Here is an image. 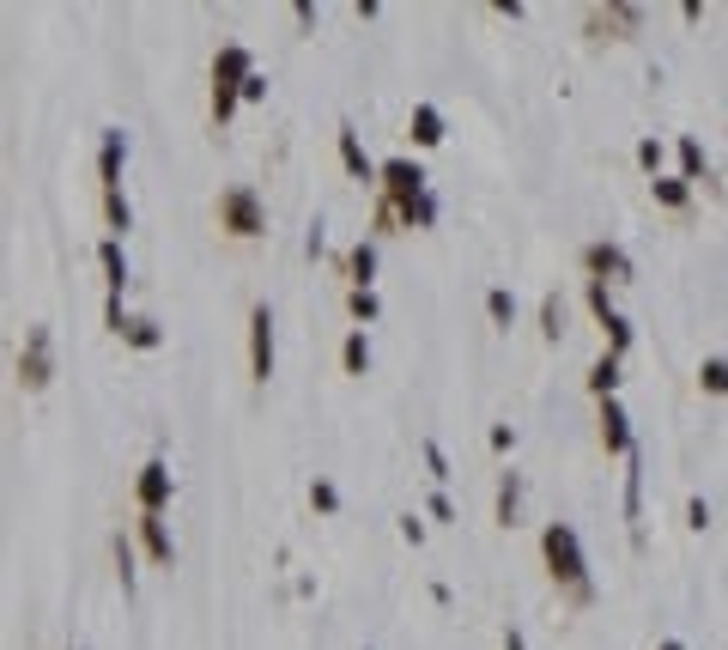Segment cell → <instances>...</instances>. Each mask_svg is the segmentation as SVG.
<instances>
[{
	"label": "cell",
	"instance_id": "1",
	"mask_svg": "<svg viewBox=\"0 0 728 650\" xmlns=\"http://www.w3.org/2000/svg\"><path fill=\"white\" fill-rule=\"evenodd\" d=\"M540 559H546V578L553 590L565 596L570 608H589L595 602V578H589V559H583V541L570 523H546L540 529Z\"/></svg>",
	"mask_w": 728,
	"mask_h": 650
},
{
	"label": "cell",
	"instance_id": "2",
	"mask_svg": "<svg viewBox=\"0 0 728 650\" xmlns=\"http://www.w3.org/2000/svg\"><path fill=\"white\" fill-rule=\"evenodd\" d=\"M122 164H128V134H122V128H103L98 189H103V219H110V238H128V226H134V213H128V194H122Z\"/></svg>",
	"mask_w": 728,
	"mask_h": 650
},
{
	"label": "cell",
	"instance_id": "3",
	"mask_svg": "<svg viewBox=\"0 0 728 650\" xmlns=\"http://www.w3.org/2000/svg\"><path fill=\"white\" fill-rule=\"evenodd\" d=\"M213 219H219V231H225V238H243V243H250V238H262V231H267V201H262L250 183H231V189L213 201Z\"/></svg>",
	"mask_w": 728,
	"mask_h": 650
},
{
	"label": "cell",
	"instance_id": "4",
	"mask_svg": "<svg viewBox=\"0 0 728 650\" xmlns=\"http://www.w3.org/2000/svg\"><path fill=\"white\" fill-rule=\"evenodd\" d=\"M255 73V56L243 43H225L213 56V122L225 128L231 116H237V92H243V80Z\"/></svg>",
	"mask_w": 728,
	"mask_h": 650
},
{
	"label": "cell",
	"instance_id": "5",
	"mask_svg": "<svg viewBox=\"0 0 728 650\" xmlns=\"http://www.w3.org/2000/svg\"><path fill=\"white\" fill-rule=\"evenodd\" d=\"M376 189H383V207L388 213H407L413 201H425L432 194V183H425V164L413 159V152H401V159H388V164H376Z\"/></svg>",
	"mask_w": 728,
	"mask_h": 650
},
{
	"label": "cell",
	"instance_id": "6",
	"mask_svg": "<svg viewBox=\"0 0 728 650\" xmlns=\"http://www.w3.org/2000/svg\"><path fill=\"white\" fill-rule=\"evenodd\" d=\"M49 383H55V329L37 322V329H24V347H19V389L43 396Z\"/></svg>",
	"mask_w": 728,
	"mask_h": 650
},
{
	"label": "cell",
	"instance_id": "7",
	"mask_svg": "<svg viewBox=\"0 0 728 650\" xmlns=\"http://www.w3.org/2000/svg\"><path fill=\"white\" fill-rule=\"evenodd\" d=\"M583 274H589V286H626L631 280V256L619 250V243H583Z\"/></svg>",
	"mask_w": 728,
	"mask_h": 650
},
{
	"label": "cell",
	"instance_id": "8",
	"mask_svg": "<svg viewBox=\"0 0 728 650\" xmlns=\"http://www.w3.org/2000/svg\"><path fill=\"white\" fill-rule=\"evenodd\" d=\"M171 492H176V480H171V462H164V457H152V462L134 474V504H140V517H164Z\"/></svg>",
	"mask_w": 728,
	"mask_h": 650
},
{
	"label": "cell",
	"instance_id": "9",
	"mask_svg": "<svg viewBox=\"0 0 728 650\" xmlns=\"http://www.w3.org/2000/svg\"><path fill=\"white\" fill-rule=\"evenodd\" d=\"M250 377L255 383H267L273 377V310L267 304L250 310Z\"/></svg>",
	"mask_w": 728,
	"mask_h": 650
},
{
	"label": "cell",
	"instance_id": "10",
	"mask_svg": "<svg viewBox=\"0 0 728 650\" xmlns=\"http://www.w3.org/2000/svg\"><path fill=\"white\" fill-rule=\"evenodd\" d=\"M134 536H140L152 566H164V571L176 566V541H171V529H164V517H134Z\"/></svg>",
	"mask_w": 728,
	"mask_h": 650
},
{
	"label": "cell",
	"instance_id": "11",
	"mask_svg": "<svg viewBox=\"0 0 728 650\" xmlns=\"http://www.w3.org/2000/svg\"><path fill=\"white\" fill-rule=\"evenodd\" d=\"M601 450L607 457H626L631 450V420H626V408H619V396L601 401Z\"/></svg>",
	"mask_w": 728,
	"mask_h": 650
},
{
	"label": "cell",
	"instance_id": "12",
	"mask_svg": "<svg viewBox=\"0 0 728 650\" xmlns=\"http://www.w3.org/2000/svg\"><path fill=\"white\" fill-rule=\"evenodd\" d=\"M680 183H686V189H692V183H705L710 194H717V164L705 159V147H698L692 134L680 140Z\"/></svg>",
	"mask_w": 728,
	"mask_h": 650
},
{
	"label": "cell",
	"instance_id": "13",
	"mask_svg": "<svg viewBox=\"0 0 728 650\" xmlns=\"http://www.w3.org/2000/svg\"><path fill=\"white\" fill-rule=\"evenodd\" d=\"M407 134H413V147H419V152L444 147V110H437V103H413V122H407Z\"/></svg>",
	"mask_w": 728,
	"mask_h": 650
},
{
	"label": "cell",
	"instance_id": "14",
	"mask_svg": "<svg viewBox=\"0 0 728 650\" xmlns=\"http://www.w3.org/2000/svg\"><path fill=\"white\" fill-rule=\"evenodd\" d=\"M115 341H122V347H134V353H159V347H164V329H159L152 317H122Z\"/></svg>",
	"mask_w": 728,
	"mask_h": 650
},
{
	"label": "cell",
	"instance_id": "15",
	"mask_svg": "<svg viewBox=\"0 0 728 650\" xmlns=\"http://www.w3.org/2000/svg\"><path fill=\"white\" fill-rule=\"evenodd\" d=\"M334 134H341V164H346V177H358V183H376V164H371V152L358 147L353 122H341Z\"/></svg>",
	"mask_w": 728,
	"mask_h": 650
},
{
	"label": "cell",
	"instance_id": "16",
	"mask_svg": "<svg viewBox=\"0 0 728 650\" xmlns=\"http://www.w3.org/2000/svg\"><path fill=\"white\" fill-rule=\"evenodd\" d=\"M98 262H103V286H110V298L128 292V256H122V238H103L98 243Z\"/></svg>",
	"mask_w": 728,
	"mask_h": 650
},
{
	"label": "cell",
	"instance_id": "17",
	"mask_svg": "<svg viewBox=\"0 0 728 650\" xmlns=\"http://www.w3.org/2000/svg\"><path fill=\"white\" fill-rule=\"evenodd\" d=\"M649 194H656V207H668V213H686V207H692V189H686L680 177H649Z\"/></svg>",
	"mask_w": 728,
	"mask_h": 650
},
{
	"label": "cell",
	"instance_id": "18",
	"mask_svg": "<svg viewBox=\"0 0 728 650\" xmlns=\"http://www.w3.org/2000/svg\"><path fill=\"white\" fill-rule=\"evenodd\" d=\"M346 280H353V286H371L376 280V243L371 238L353 243V256H346Z\"/></svg>",
	"mask_w": 728,
	"mask_h": 650
},
{
	"label": "cell",
	"instance_id": "19",
	"mask_svg": "<svg viewBox=\"0 0 728 650\" xmlns=\"http://www.w3.org/2000/svg\"><path fill=\"white\" fill-rule=\"evenodd\" d=\"M589 389H595V401L619 396V359H614V353H601V359L589 366Z\"/></svg>",
	"mask_w": 728,
	"mask_h": 650
},
{
	"label": "cell",
	"instance_id": "20",
	"mask_svg": "<svg viewBox=\"0 0 728 650\" xmlns=\"http://www.w3.org/2000/svg\"><path fill=\"white\" fill-rule=\"evenodd\" d=\"M516 517H523V474H504L498 480V523L510 529Z\"/></svg>",
	"mask_w": 728,
	"mask_h": 650
},
{
	"label": "cell",
	"instance_id": "21",
	"mask_svg": "<svg viewBox=\"0 0 728 650\" xmlns=\"http://www.w3.org/2000/svg\"><path fill=\"white\" fill-rule=\"evenodd\" d=\"M626 468H631L626 474V517L637 523V517H644V462H637V444L626 450Z\"/></svg>",
	"mask_w": 728,
	"mask_h": 650
},
{
	"label": "cell",
	"instance_id": "22",
	"mask_svg": "<svg viewBox=\"0 0 728 650\" xmlns=\"http://www.w3.org/2000/svg\"><path fill=\"white\" fill-rule=\"evenodd\" d=\"M486 317H492V329H510L516 322V292L510 286H492L486 292Z\"/></svg>",
	"mask_w": 728,
	"mask_h": 650
},
{
	"label": "cell",
	"instance_id": "23",
	"mask_svg": "<svg viewBox=\"0 0 728 650\" xmlns=\"http://www.w3.org/2000/svg\"><path fill=\"white\" fill-rule=\"evenodd\" d=\"M341 366H346V377H364V371H371V341H364V329H353V334H346V347H341Z\"/></svg>",
	"mask_w": 728,
	"mask_h": 650
},
{
	"label": "cell",
	"instance_id": "24",
	"mask_svg": "<svg viewBox=\"0 0 728 650\" xmlns=\"http://www.w3.org/2000/svg\"><path fill=\"white\" fill-rule=\"evenodd\" d=\"M540 334H546V341H565V298H558V292L540 298Z\"/></svg>",
	"mask_w": 728,
	"mask_h": 650
},
{
	"label": "cell",
	"instance_id": "25",
	"mask_svg": "<svg viewBox=\"0 0 728 650\" xmlns=\"http://www.w3.org/2000/svg\"><path fill=\"white\" fill-rule=\"evenodd\" d=\"M346 310H353V322L364 329V322H376V310H383V298H376L371 286H353V292H346Z\"/></svg>",
	"mask_w": 728,
	"mask_h": 650
},
{
	"label": "cell",
	"instance_id": "26",
	"mask_svg": "<svg viewBox=\"0 0 728 650\" xmlns=\"http://www.w3.org/2000/svg\"><path fill=\"white\" fill-rule=\"evenodd\" d=\"M115 578H122V596H134V541L115 536Z\"/></svg>",
	"mask_w": 728,
	"mask_h": 650
},
{
	"label": "cell",
	"instance_id": "27",
	"mask_svg": "<svg viewBox=\"0 0 728 650\" xmlns=\"http://www.w3.org/2000/svg\"><path fill=\"white\" fill-rule=\"evenodd\" d=\"M722 383H728V366H722V353H710L705 366H698V389H705V396H722Z\"/></svg>",
	"mask_w": 728,
	"mask_h": 650
},
{
	"label": "cell",
	"instance_id": "28",
	"mask_svg": "<svg viewBox=\"0 0 728 650\" xmlns=\"http://www.w3.org/2000/svg\"><path fill=\"white\" fill-rule=\"evenodd\" d=\"M419 457H425V468H432V480L444 487V480H449V457H444V444H437V438H425Z\"/></svg>",
	"mask_w": 728,
	"mask_h": 650
},
{
	"label": "cell",
	"instance_id": "29",
	"mask_svg": "<svg viewBox=\"0 0 728 650\" xmlns=\"http://www.w3.org/2000/svg\"><path fill=\"white\" fill-rule=\"evenodd\" d=\"M310 504L316 511H341V487L334 480H310Z\"/></svg>",
	"mask_w": 728,
	"mask_h": 650
},
{
	"label": "cell",
	"instance_id": "30",
	"mask_svg": "<svg viewBox=\"0 0 728 650\" xmlns=\"http://www.w3.org/2000/svg\"><path fill=\"white\" fill-rule=\"evenodd\" d=\"M637 164H644L649 177H661V140H644V147H637Z\"/></svg>",
	"mask_w": 728,
	"mask_h": 650
},
{
	"label": "cell",
	"instance_id": "31",
	"mask_svg": "<svg viewBox=\"0 0 728 650\" xmlns=\"http://www.w3.org/2000/svg\"><path fill=\"white\" fill-rule=\"evenodd\" d=\"M267 98V80L262 73H250V80H243V92H237V103H262Z\"/></svg>",
	"mask_w": 728,
	"mask_h": 650
},
{
	"label": "cell",
	"instance_id": "32",
	"mask_svg": "<svg viewBox=\"0 0 728 650\" xmlns=\"http://www.w3.org/2000/svg\"><path fill=\"white\" fill-rule=\"evenodd\" d=\"M432 517H437V523H449V517H455V504H449V492H444V487L432 492Z\"/></svg>",
	"mask_w": 728,
	"mask_h": 650
},
{
	"label": "cell",
	"instance_id": "33",
	"mask_svg": "<svg viewBox=\"0 0 728 650\" xmlns=\"http://www.w3.org/2000/svg\"><path fill=\"white\" fill-rule=\"evenodd\" d=\"M686 517H692V529H710V504H705V499L686 504Z\"/></svg>",
	"mask_w": 728,
	"mask_h": 650
},
{
	"label": "cell",
	"instance_id": "34",
	"mask_svg": "<svg viewBox=\"0 0 728 650\" xmlns=\"http://www.w3.org/2000/svg\"><path fill=\"white\" fill-rule=\"evenodd\" d=\"M401 536H407L413 548H419V541H425V523H419V517H401Z\"/></svg>",
	"mask_w": 728,
	"mask_h": 650
},
{
	"label": "cell",
	"instance_id": "35",
	"mask_svg": "<svg viewBox=\"0 0 728 650\" xmlns=\"http://www.w3.org/2000/svg\"><path fill=\"white\" fill-rule=\"evenodd\" d=\"M504 650H528V639H523V632L510 627V632H504Z\"/></svg>",
	"mask_w": 728,
	"mask_h": 650
},
{
	"label": "cell",
	"instance_id": "36",
	"mask_svg": "<svg viewBox=\"0 0 728 650\" xmlns=\"http://www.w3.org/2000/svg\"><path fill=\"white\" fill-rule=\"evenodd\" d=\"M656 650H686V644H680V639H661V644H656Z\"/></svg>",
	"mask_w": 728,
	"mask_h": 650
}]
</instances>
